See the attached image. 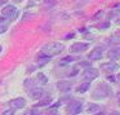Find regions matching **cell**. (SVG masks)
Here are the masks:
<instances>
[{
  "label": "cell",
  "mask_w": 120,
  "mask_h": 115,
  "mask_svg": "<svg viewBox=\"0 0 120 115\" xmlns=\"http://www.w3.org/2000/svg\"><path fill=\"white\" fill-rule=\"evenodd\" d=\"M111 43H114V44H117V43H119V39H117V36H112Z\"/></svg>",
  "instance_id": "21"
},
{
  "label": "cell",
  "mask_w": 120,
  "mask_h": 115,
  "mask_svg": "<svg viewBox=\"0 0 120 115\" xmlns=\"http://www.w3.org/2000/svg\"><path fill=\"white\" fill-rule=\"evenodd\" d=\"M89 87H90V84L89 83H83L80 87L78 88V92H80V93H84V92H86L89 89Z\"/></svg>",
  "instance_id": "15"
},
{
  "label": "cell",
  "mask_w": 120,
  "mask_h": 115,
  "mask_svg": "<svg viewBox=\"0 0 120 115\" xmlns=\"http://www.w3.org/2000/svg\"><path fill=\"white\" fill-rule=\"evenodd\" d=\"M101 57H102V48H96V49H93L88 56V58H90V60H99Z\"/></svg>",
  "instance_id": "8"
},
{
  "label": "cell",
  "mask_w": 120,
  "mask_h": 115,
  "mask_svg": "<svg viewBox=\"0 0 120 115\" xmlns=\"http://www.w3.org/2000/svg\"><path fill=\"white\" fill-rule=\"evenodd\" d=\"M48 61H49V56H47V54H45L44 57H40V58H38V62H39L40 65H43V63L48 62Z\"/></svg>",
  "instance_id": "19"
},
{
  "label": "cell",
  "mask_w": 120,
  "mask_h": 115,
  "mask_svg": "<svg viewBox=\"0 0 120 115\" xmlns=\"http://www.w3.org/2000/svg\"><path fill=\"white\" fill-rule=\"evenodd\" d=\"M99 110H101V107L98 106V105H94V104H89L88 105V112H98Z\"/></svg>",
  "instance_id": "14"
},
{
  "label": "cell",
  "mask_w": 120,
  "mask_h": 115,
  "mask_svg": "<svg viewBox=\"0 0 120 115\" xmlns=\"http://www.w3.org/2000/svg\"><path fill=\"white\" fill-rule=\"evenodd\" d=\"M30 94H31V97L34 100H39L40 97H41V94H43V89H40V88H32L31 92H30Z\"/></svg>",
  "instance_id": "11"
},
{
  "label": "cell",
  "mask_w": 120,
  "mask_h": 115,
  "mask_svg": "<svg viewBox=\"0 0 120 115\" xmlns=\"http://www.w3.org/2000/svg\"><path fill=\"white\" fill-rule=\"evenodd\" d=\"M83 76H84V79H88V80L90 81V80H93V79H96L97 76H98V71H97L96 69H89L88 67L84 71Z\"/></svg>",
  "instance_id": "6"
},
{
  "label": "cell",
  "mask_w": 120,
  "mask_h": 115,
  "mask_svg": "<svg viewBox=\"0 0 120 115\" xmlns=\"http://www.w3.org/2000/svg\"><path fill=\"white\" fill-rule=\"evenodd\" d=\"M89 47L88 43H75V44L71 45V52L74 53H78V52H84V50L86 49V48Z\"/></svg>",
  "instance_id": "5"
},
{
  "label": "cell",
  "mask_w": 120,
  "mask_h": 115,
  "mask_svg": "<svg viewBox=\"0 0 120 115\" xmlns=\"http://www.w3.org/2000/svg\"><path fill=\"white\" fill-rule=\"evenodd\" d=\"M16 1H21V0H16Z\"/></svg>",
  "instance_id": "25"
},
{
  "label": "cell",
  "mask_w": 120,
  "mask_h": 115,
  "mask_svg": "<svg viewBox=\"0 0 120 115\" xmlns=\"http://www.w3.org/2000/svg\"><path fill=\"white\" fill-rule=\"evenodd\" d=\"M57 5V1L56 0H47L45 1V8H53V7H56Z\"/></svg>",
  "instance_id": "18"
},
{
  "label": "cell",
  "mask_w": 120,
  "mask_h": 115,
  "mask_svg": "<svg viewBox=\"0 0 120 115\" xmlns=\"http://www.w3.org/2000/svg\"><path fill=\"white\" fill-rule=\"evenodd\" d=\"M109 57L111 58V60H117V58H119V50H117V49L110 50V52H109Z\"/></svg>",
  "instance_id": "16"
},
{
  "label": "cell",
  "mask_w": 120,
  "mask_h": 115,
  "mask_svg": "<svg viewBox=\"0 0 120 115\" xmlns=\"http://www.w3.org/2000/svg\"><path fill=\"white\" fill-rule=\"evenodd\" d=\"M81 104L80 102H74L72 105H70L68 106V112L70 114H79V112H81Z\"/></svg>",
  "instance_id": "7"
},
{
  "label": "cell",
  "mask_w": 120,
  "mask_h": 115,
  "mask_svg": "<svg viewBox=\"0 0 120 115\" xmlns=\"http://www.w3.org/2000/svg\"><path fill=\"white\" fill-rule=\"evenodd\" d=\"M102 69L106 71H110V73H114V71H117V69H119V66L116 65V63L111 62V63H103L102 65Z\"/></svg>",
  "instance_id": "10"
},
{
  "label": "cell",
  "mask_w": 120,
  "mask_h": 115,
  "mask_svg": "<svg viewBox=\"0 0 120 115\" xmlns=\"http://www.w3.org/2000/svg\"><path fill=\"white\" fill-rule=\"evenodd\" d=\"M8 29V22H7V17H1L0 18V34L7 31Z\"/></svg>",
  "instance_id": "12"
},
{
  "label": "cell",
  "mask_w": 120,
  "mask_h": 115,
  "mask_svg": "<svg viewBox=\"0 0 120 115\" xmlns=\"http://www.w3.org/2000/svg\"><path fill=\"white\" fill-rule=\"evenodd\" d=\"M63 49H65V47H63L61 43H48V44L44 45V48H43V53L50 57V56L61 53Z\"/></svg>",
  "instance_id": "1"
},
{
  "label": "cell",
  "mask_w": 120,
  "mask_h": 115,
  "mask_svg": "<svg viewBox=\"0 0 120 115\" xmlns=\"http://www.w3.org/2000/svg\"><path fill=\"white\" fill-rule=\"evenodd\" d=\"M36 80H38V83H40V84H47L48 83L47 76H45L44 74H41V73H39L36 75Z\"/></svg>",
  "instance_id": "13"
},
{
  "label": "cell",
  "mask_w": 120,
  "mask_h": 115,
  "mask_svg": "<svg viewBox=\"0 0 120 115\" xmlns=\"http://www.w3.org/2000/svg\"><path fill=\"white\" fill-rule=\"evenodd\" d=\"M110 94H111V89H110L105 83H101L97 87V89L94 91V93L92 97H93V98H106Z\"/></svg>",
  "instance_id": "2"
},
{
  "label": "cell",
  "mask_w": 120,
  "mask_h": 115,
  "mask_svg": "<svg viewBox=\"0 0 120 115\" xmlns=\"http://www.w3.org/2000/svg\"><path fill=\"white\" fill-rule=\"evenodd\" d=\"M50 102H52V98H50V97H45L43 101L38 102V106H47V105L50 104Z\"/></svg>",
  "instance_id": "17"
},
{
  "label": "cell",
  "mask_w": 120,
  "mask_h": 115,
  "mask_svg": "<svg viewBox=\"0 0 120 115\" xmlns=\"http://www.w3.org/2000/svg\"><path fill=\"white\" fill-rule=\"evenodd\" d=\"M25 105H26V101H25L23 98H14V100H12L11 102H9V106L12 107V109H23L25 107Z\"/></svg>",
  "instance_id": "4"
},
{
  "label": "cell",
  "mask_w": 120,
  "mask_h": 115,
  "mask_svg": "<svg viewBox=\"0 0 120 115\" xmlns=\"http://www.w3.org/2000/svg\"><path fill=\"white\" fill-rule=\"evenodd\" d=\"M0 52H1V45H0Z\"/></svg>",
  "instance_id": "24"
},
{
  "label": "cell",
  "mask_w": 120,
  "mask_h": 115,
  "mask_svg": "<svg viewBox=\"0 0 120 115\" xmlns=\"http://www.w3.org/2000/svg\"><path fill=\"white\" fill-rule=\"evenodd\" d=\"M107 26H109V23H103V25H102V29H106Z\"/></svg>",
  "instance_id": "22"
},
{
  "label": "cell",
  "mask_w": 120,
  "mask_h": 115,
  "mask_svg": "<svg viewBox=\"0 0 120 115\" xmlns=\"http://www.w3.org/2000/svg\"><path fill=\"white\" fill-rule=\"evenodd\" d=\"M36 1H40V0H36Z\"/></svg>",
  "instance_id": "26"
},
{
  "label": "cell",
  "mask_w": 120,
  "mask_h": 115,
  "mask_svg": "<svg viewBox=\"0 0 120 115\" xmlns=\"http://www.w3.org/2000/svg\"><path fill=\"white\" fill-rule=\"evenodd\" d=\"M57 88H58L60 92H68L71 89V84L67 83V81H58Z\"/></svg>",
  "instance_id": "9"
},
{
  "label": "cell",
  "mask_w": 120,
  "mask_h": 115,
  "mask_svg": "<svg viewBox=\"0 0 120 115\" xmlns=\"http://www.w3.org/2000/svg\"><path fill=\"white\" fill-rule=\"evenodd\" d=\"M1 13H3L4 17H11L12 19H16V16H18V11H17L16 7H13V5L4 7Z\"/></svg>",
  "instance_id": "3"
},
{
  "label": "cell",
  "mask_w": 120,
  "mask_h": 115,
  "mask_svg": "<svg viewBox=\"0 0 120 115\" xmlns=\"http://www.w3.org/2000/svg\"><path fill=\"white\" fill-rule=\"evenodd\" d=\"M5 1H7V0H0V3H1V4H3V3H5Z\"/></svg>",
  "instance_id": "23"
},
{
  "label": "cell",
  "mask_w": 120,
  "mask_h": 115,
  "mask_svg": "<svg viewBox=\"0 0 120 115\" xmlns=\"http://www.w3.org/2000/svg\"><path fill=\"white\" fill-rule=\"evenodd\" d=\"M107 80H109V81H112V83H115V81H116V78H115L114 75H109V76H107Z\"/></svg>",
  "instance_id": "20"
}]
</instances>
